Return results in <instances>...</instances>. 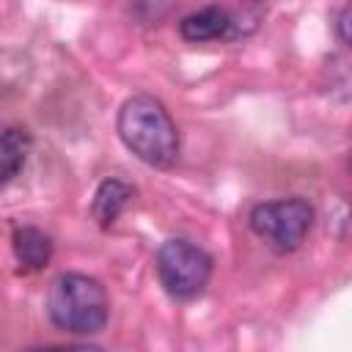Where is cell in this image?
Masks as SVG:
<instances>
[{
	"label": "cell",
	"mask_w": 352,
	"mask_h": 352,
	"mask_svg": "<svg viewBox=\"0 0 352 352\" xmlns=\"http://www.w3.org/2000/svg\"><path fill=\"white\" fill-rule=\"evenodd\" d=\"M121 143L146 165L151 168H173L179 160V129L168 113V107L148 96L138 94L129 96L116 121Z\"/></svg>",
	"instance_id": "1"
},
{
	"label": "cell",
	"mask_w": 352,
	"mask_h": 352,
	"mask_svg": "<svg viewBox=\"0 0 352 352\" xmlns=\"http://www.w3.org/2000/svg\"><path fill=\"white\" fill-rule=\"evenodd\" d=\"M47 314L55 327L74 336H94L107 324L110 300L104 286L82 272H63L47 294Z\"/></svg>",
	"instance_id": "2"
},
{
	"label": "cell",
	"mask_w": 352,
	"mask_h": 352,
	"mask_svg": "<svg viewBox=\"0 0 352 352\" xmlns=\"http://www.w3.org/2000/svg\"><path fill=\"white\" fill-rule=\"evenodd\" d=\"M162 289L176 300L198 297L212 278V256L190 239H165L154 258Z\"/></svg>",
	"instance_id": "3"
},
{
	"label": "cell",
	"mask_w": 352,
	"mask_h": 352,
	"mask_svg": "<svg viewBox=\"0 0 352 352\" xmlns=\"http://www.w3.org/2000/svg\"><path fill=\"white\" fill-rule=\"evenodd\" d=\"M250 231L278 253H292L302 245L314 226V206L302 198L261 201L248 214Z\"/></svg>",
	"instance_id": "4"
},
{
	"label": "cell",
	"mask_w": 352,
	"mask_h": 352,
	"mask_svg": "<svg viewBox=\"0 0 352 352\" xmlns=\"http://www.w3.org/2000/svg\"><path fill=\"white\" fill-rule=\"evenodd\" d=\"M179 33L190 44H204V41H220V38H239L248 30L242 28L236 11L223 6H206L187 14L179 22Z\"/></svg>",
	"instance_id": "5"
},
{
	"label": "cell",
	"mask_w": 352,
	"mask_h": 352,
	"mask_svg": "<svg viewBox=\"0 0 352 352\" xmlns=\"http://www.w3.org/2000/svg\"><path fill=\"white\" fill-rule=\"evenodd\" d=\"M11 248H14V256H16L19 267H22V272H38L52 258V239L36 226L14 228Z\"/></svg>",
	"instance_id": "6"
},
{
	"label": "cell",
	"mask_w": 352,
	"mask_h": 352,
	"mask_svg": "<svg viewBox=\"0 0 352 352\" xmlns=\"http://www.w3.org/2000/svg\"><path fill=\"white\" fill-rule=\"evenodd\" d=\"M135 198V187L121 182V179H104L96 192H94V204H91V214L102 228H110L121 212L129 206V201Z\"/></svg>",
	"instance_id": "7"
},
{
	"label": "cell",
	"mask_w": 352,
	"mask_h": 352,
	"mask_svg": "<svg viewBox=\"0 0 352 352\" xmlns=\"http://www.w3.org/2000/svg\"><path fill=\"white\" fill-rule=\"evenodd\" d=\"M30 154V135L19 126H0V187L25 168Z\"/></svg>",
	"instance_id": "8"
},
{
	"label": "cell",
	"mask_w": 352,
	"mask_h": 352,
	"mask_svg": "<svg viewBox=\"0 0 352 352\" xmlns=\"http://www.w3.org/2000/svg\"><path fill=\"white\" fill-rule=\"evenodd\" d=\"M349 19H352V8L344 6V8L338 11V16H336V30H338L341 44H349Z\"/></svg>",
	"instance_id": "9"
},
{
	"label": "cell",
	"mask_w": 352,
	"mask_h": 352,
	"mask_svg": "<svg viewBox=\"0 0 352 352\" xmlns=\"http://www.w3.org/2000/svg\"><path fill=\"white\" fill-rule=\"evenodd\" d=\"M30 352H102L94 344H69V346H44V349H30Z\"/></svg>",
	"instance_id": "10"
}]
</instances>
